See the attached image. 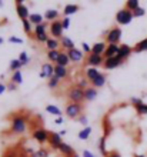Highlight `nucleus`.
I'll use <instances>...</instances> for the list:
<instances>
[{
    "label": "nucleus",
    "mask_w": 147,
    "mask_h": 157,
    "mask_svg": "<svg viewBox=\"0 0 147 157\" xmlns=\"http://www.w3.org/2000/svg\"><path fill=\"white\" fill-rule=\"evenodd\" d=\"M33 39H36L39 43H44L49 40V36H47V23H41L39 26H34L33 29Z\"/></svg>",
    "instance_id": "7ed1b4c3"
},
{
    "label": "nucleus",
    "mask_w": 147,
    "mask_h": 157,
    "mask_svg": "<svg viewBox=\"0 0 147 157\" xmlns=\"http://www.w3.org/2000/svg\"><path fill=\"white\" fill-rule=\"evenodd\" d=\"M82 112H83V104H80V103H69L64 109L66 116L70 117V119L79 117L82 114Z\"/></svg>",
    "instance_id": "423d86ee"
},
{
    "label": "nucleus",
    "mask_w": 147,
    "mask_h": 157,
    "mask_svg": "<svg viewBox=\"0 0 147 157\" xmlns=\"http://www.w3.org/2000/svg\"><path fill=\"white\" fill-rule=\"evenodd\" d=\"M72 157H80V156H79V154H74V156H72Z\"/></svg>",
    "instance_id": "bf43d9fd"
},
{
    "label": "nucleus",
    "mask_w": 147,
    "mask_h": 157,
    "mask_svg": "<svg viewBox=\"0 0 147 157\" xmlns=\"http://www.w3.org/2000/svg\"><path fill=\"white\" fill-rule=\"evenodd\" d=\"M49 30H50V34H52V37L53 39H61L64 34H63V32H64V29H63V26H61V20H56L53 21V23H50L49 26Z\"/></svg>",
    "instance_id": "6e6552de"
},
{
    "label": "nucleus",
    "mask_w": 147,
    "mask_h": 157,
    "mask_svg": "<svg viewBox=\"0 0 147 157\" xmlns=\"http://www.w3.org/2000/svg\"><path fill=\"white\" fill-rule=\"evenodd\" d=\"M82 157H96L94 156L90 150H83V154H82Z\"/></svg>",
    "instance_id": "8fccbe9b"
},
{
    "label": "nucleus",
    "mask_w": 147,
    "mask_h": 157,
    "mask_svg": "<svg viewBox=\"0 0 147 157\" xmlns=\"http://www.w3.org/2000/svg\"><path fill=\"white\" fill-rule=\"evenodd\" d=\"M59 134H60V136H61V137H63V136H64V134H66V130H61V132H60V133H59Z\"/></svg>",
    "instance_id": "5fc2aeb1"
},
{
    "label": "nucleus",
    "mask_w": 147,
    "mask_h": 157,
    "mask_svg": "<svg viewBox=\"0 0 147 157\" xmlns=\"http://www.w3.org/2000/svg\"><path fill=\"white\" fill-rule=\"evenodd\" d=\"M0 7H3V2L2 0H0Z\"/></svg>",
    "instance_id": "13d9d810"
},
{
    "label": "nucleus",
    "mask_w": 147,
    "mask_h": 157,
    "mask_svg": "<svg viewBox=\"0 0 147 157\" xmlns=\"http://www.w3.org/2000/svg\"><path fill=\"white\" fill-rule=\"evenodd\" d=\"M79 89H82V90H86L87 87H89V80L87 78H82V80H79V83L76 84Z\"/></svg>",
    "instance_id": "a19ab883"
},
{
    "label": "nucleus",
    "mask_w": 147,
    "mask_h": 157,
    "mask_svg": "<svg viewBox=\"0 0 147 157\" xmlns=\"http://www.w3.org/2000/svg\"><path fill=\"white\" fill-rule=\"evenodd\" d=\"M60 46L66 50V52H69V50H72V49H74V47H76L74 41L72 40L69 36H63V37L60 39Z\"/></svg>",
    "instance_id": "412c9836"
},
{
    "label": "nucleus",
    "mask_w": 147,
    "mask_h": 157,
    "mask_svg": "<svg viewBox=\"0 0 147 157\" xmlns=\"http://www.w3.org/2000/svg\"><path fill=\"white\" fill-rule=\"evenodd\" d=\"M86 63H87V66L89 67H96V69H97L99 66H102L103 63H104V57H103V56H97V54L90 53L86 57Z\"/></svg>",
    "instance_id": "f8f14e48"
},
{
    "label": "nucleus",
    "mask_w": 147,
    "mask_h": 157,
    "mask_svg": "<svg viewBox=\"0 0 147 157\" xmlns=\"http://www.w3.org/2000/svg\"><path fill=\"white\" fill-rule=\"evenodd\" d=\"M82 50H83V53H87V56H89V54L91 53V46L87 44L86 41H83L82 43Z\"/></svg>",
    "instance_id": "c03bdc74"
},
{
    "label": "nucleus",
    "mask_w": 147,
    "mask_h": 157,
    "mask_svg": "<svg viewBox=\"0 0 147 157\" xmlns=\"http://www.w3.org/2000/svg\"><path fill=\"white\" fill-rule=\"evenodd\" d=\"M61 26H63L64 30L70 29V17H63V19H61Z\"/></svg>",
    "instance_id": "a18cd8bd"
},
{
    "label": "nucleus",
    "mask_w": 147,
    "mask_h": 157,
    "mask_svg": "<svg viewBox=\"0 0 147 157\" xmlns=\"http://www.w3.org/2000/svg\"><path fill=\"white\" fill-rule=\"evenodd\" d=\"M144 14H146V9H143L141 6H140L137 10H134V12H133V16H134V17H143Z\"/></svg>",
    "instance_id": "79ce46f5"
},
{
    "label": "nucleus",
    "mask_w": 147,
    "mask_h": 157,
    "mask_svg": "<svg viewBox=\"0 0 147 157\" xmlns=\"http://www.w3.org/2000/svg\"><path fill=\"white\" fill-rule=\"evenodd\" d=\"M97 94H99L97 89H94L93 86L87 87L86 90H84V100H87V101H93V100L97 99Z\"/></svg>",
    "instance_id": "4be33fe9"
},
{
    "label": "nucleus",
    "mask_w": 147,
    "mask_h": 157,
    "mask_svg": "<svg viewBox=\"0 0 147 157\" xmlns=\"http://www.w3.org/2000/svg\"><path fill=\"white\" fill-rule=\"evenodd\" d=\"M139 7H140V2H139V0H127L126 6H124V9L130 10V12H134V10H137Z\"/></svg>",
    "instance_id": "f704fd0d"
},
{
    "label": "nucleus",
    "mask_w": 147,
    "mask_h": 157,
    "mask_svg": "<svg viewBox=\"0 0 147 157\" xmlns=\"http://www.w3.org/2000/svg\"><path fill=\"white\" fill-rule=\"evenodd\" d=\"M10 82H12L13 84H16V86H20L21 83H23V75H21V71L17 70V71H14V73H12Z\"/></svg>",
    "instance_id": "c756f323"
},
{
    "label": "nucleus",
    "mask_w": 147,
    "mask_h": 157,
    "mask_svg": "<svg viewBox=\"0 0 147 157\" xmlns=\"http://www.w3.org/2000/svg\"><path fill=\"white\" fill-rule=\"evenodd\" d=\"M106 157H122V154L118 153V151H116V150H113V151H110Z\"/></svg>",
    "instance_id": "3c124183"
},
{
    "label": "nucleus",
    "mask_w": 147,
    "mask_h": 157,
    "mask_svg": "<svg viewBox=\"0 0 147 157\" xmlns=\"http://www.w3.org/2000/svg\"><path fill=\"white\" fill-rule=\"evenodd\" d=\"M32 157H53L52 151L47 149H39L36 151H32Z\"/></svg>",
    "instance_id": "2f4dec72"
},
{
    "label": "nucleus",
    "mask_w": 147,
    "mask_h": 157,
    "mask_svg": "<svg viewBox=\"0 0 147 157\" xmlns=\"http://www.w3.org/2000/svg\"><path fill=\"white\" fill-rule=\"evenodd\" d=\"M46 112L49 113V114H53L56 117H61V109L59 106H54V104H47L46 106Z\"/></svg>",
    "instance_id": "c85d7f7f"
},
{
    "label": "nucleus",
    "mask_w": 147,
    "mask_h": 157,
    "mask_svg": "<svg viewBox=\"0 0 147 157\" xmlns=\"http://www.w3.org/2000/svg\"><path fill=\"white\" fill-rule=\"evenodd\" d=\"M57 66H63V67H67L70 64V59L67 56V52H60V56L57 59Z\"/></svg>",
    "instance_id": "a878e982"
},
{
    "label": "nucleus",
    "mask_w": 147,
    "mask_h": 157,
    "mask_svg": "<svg viewBox=\"0 0 147 157\" xmlns=\"http://www.w3.org/2000/svg\"><path fill=\"white\" fill-rule=\"evenodd\" d=\"M16 89H17V86H16V84H13V83L7 86V90H9V91H14Z\"/></svg>",
    "instance_id": "864d4df0"
},
{
    "label": "nucleus",
    "mask_w": 147,
    "mask_h": 157,
    "mask_svg": "<svg viewBox=\"0 0 147 157\" xmlns=\"http://www.w3.org/2000/svg\"><path fill=\"white\" fill-rule=\"evenodd\" d=\"M63 121H64V119H63V117H56V119H54V124H59V126H60V124H63Z\"/></svg>",
    "instance_id": "603ef678"
},
{
    "label": "nucleus",
    "mask_w": 147,
    "mask_h": 157,
    "mask_svg": "<svg viewBox=\"0 0 147 157\" xmlns=\"http://www.w3.org/2000/svg\"><path fill=\"white\" fill-rule=\"evenodd\" d=\"M59 46H60V40H57V39L49 37V40L46 41V49H47V52H50V50H60Z\"/></svg>",
    "instance_id": "bb28decb"
},
{
    "label": "nucleus",
    "mask_w": 147,
    "mask_h": 157,
    "mask_svg": "<svg viewBox=\"0 0 147 157\" xmlns=\"http://www.w3.org/2000/svg\"><path fill=\"white\" fill-rule=\"evenodd\" d=\"M136 112L139 113L140 116H146L147 114V104L146 103H140L139 106H136Z\"/></svg>",
    "instance_id": "ea45409f"
},
{
    "label": "nucleus",
    "mask_w": 147,
    "mask_h": 157,
    "mask_svg": "<svg viewBox=\"0 0 147 157\" xmlns=\"http://www.w3.org/2000/svg\"><path fill=\"white\" fill-rule=\"evenodd\" d=\"M67 75H69L67 67H63V66H57V64H54V77H57L59 80H63V78L67 77Z\"/></svg>",
    "instance_id": "aec40b11"
},
{
    "label": "nucleus",
    "mask_w": 147,
    "mask_h": 157,
    "mask_svg": "<svg viewBox=\"0 0 147 157\" xmlns=\"http://www.w3.org/2000/svg\"><path fill=\"white\" fill-rule=\"evenodd\" d=\"M19 62L21 63V66H27L30 63V57L29 54L26 53V52H21L20 54H19Z\"/></svg>",
    "instance_id": "58836bf2"
},
{
    "label": "nucleus",
    "mask_w": 147,
    "mask_h": 157,
    "mask_svg": "<svg viewBox=\"0 0 147 157\" xmlns=\"http://www.w3.org/2000/svg\"><path fill=\"white\" fill-rule=\"evenodd\" d=\"M134 157H144V156H143V154H136Z\"/></svg>",
    "instance_id": "4d7b16f0"
},
{
    "label": "nucleus",
    "mask_w": 147,
    "mask_h": 157,
    "mask_svg": "<svg viewBox=\"0 0 147 157\" xmlns=\"http://www.w3.org/2000/svg\"><path fill=\"white\" fill-rule=\"evenodd\" d=\"M130 103L136 107V106H139V104L143 103V101H141V99H139V97H131V99H130Z\"/></svg>",
    "instance_id": "de8ad7c7"
},
{
    "label": "nucleus",
    "mask_w": 147,
    "mask_h": 157,
    "mask_svg": "<svg viewBox=\"0 0 147 157\" xmlns=\"http://www.w3.org/2000/svg\"><path fill=\"white\" fill-rule=\"evenodd\" d=\"M133 53V47L129 44H120V49H118V54L117 57H120L122 60H126L130 54Z\"/></svg>",
    "instance_id": "f3484780"
},
{
    "label": "nucleus",
    "mask_w": 147,
    "mask_h": 157,
    "mask_svg": "<svg viewBox=\"0 0 147 157\" xmlns=\"http://www.w3.org/2000/svg\"><path fill=\"white\" fill-rule=\"evenodd\" d=\"M91 133H93V128L90 127V126H87V127L82 128V130L79 132L77 137L80 139V140H89L90 136H91Z\"/></svg>",
    "instance_id": "cd10ccee"
},
{
    "label": "nucleus",
    "mask_w": 147,
    "mask_h": 157,
    "mask_svg": "<svg viewBox=\"0 0 147 157\" xmlns=\"http://www.w3.org/2000/svg\"><path fill=\"white\" fill-rule=\"evenodd\" d=\"M100 73H102V71L99 70V69H96V67H87L86 70H84V75H86V78L89 80L90 83L93 82L94 78L97 77V76L100 75Z\"/></svg>",
    "instance_id": "5701e85b"
},
{
    "label": "nucleus",
    "mask_w": 147,
    "mask_h": 157,
    "mask_svg": "<svg viewBox=\"0 0 147 157\" xmlns=\"http://www.w3.org/2000/svg\"><path fill=\"white\" fill-rule=\"evenodd\" d=\"M60 52L61 50H50V52H47L46 54H47V59H49V63H57Z\"/></svg>",
    "instance_id": "473e14b6"
},
{
    "label": "nucleus",
    "mask_w": 147,
    "mask_h": 157,
    "mask_svg": "<svg viewBox=\"0 0 147 157\" xmlns=\"http://www.w3.org/2000/svg\"><path fill=\"white\" fill-rule=\"evenodd\" d=\"M43 17H44V20L53 23V21L59 20V10H56V9H47L44 12V14H43Z\"/></svg>",
    "instance_id": "6ab92c4d"
},
{
    "label": "nucleus",
    "mask_w": 147,
    "mask_h": 157,
    "mask_svg": "<svg viewBox=\"0 0 147 157\" xmlns=\"http://www.w3.org/2000/svg\"><path fill=\"white\" fill-rule=\"evenodd\" d=\"M16 12H17V16L20 17L21 20H27L30 17V12H29V7L23 4V2L17 0L16 2Z\"/></svg>",
    "instance_id": "9b49d317"
},
{
    "label": "nucleus",
    "mask_w": 147,
    "mask_h": 157,
    "mask_svg": "<svg viewBox=\"0 0 147 157\" xmlns=\"http://www.w3.org/2000/svg\"><path fill=\"white\" fill-rule=\"evenodd\" d=\"M33 139L37 141V143H40V144H44V143H49V136H50V132L44 130V128H34L32 133Z\"/></svg>",
    "instance_id": "0eeeda50"
},
{
    "label": "nucleus",
    "mask_w": 147,
    "mask_h": 157,
    "mask_svg": "<svg viewBox=\"0 0 147 157\" xmlns=\"http://www.w3.org/2000/svg\"><path fill=\"white\" fill-rule=\"evenodd\" d=\"M3 43H4V39H3V37H0V46L3 44Z\"/></svg>",
    "instance_id": "6e6d98bb"
},
{
    "label": "nucleus",
    "mask_w": 147,
    "mask_h": 157,
    "mask_svg": "<svg viewBox=\"0 0 147 157\" xmlns=\"http://www.w3.org/2000/svg\"><path fill=\"white\" fill-rule=\"evenodd\" d=\"M29 21L33 25V27H34V26H39V25H41V23H44V17H43V14H40V13H30Z\"/></svg>",
    "instance_id": "b1692460"
},
{
    "label": "nucleus",
    "mask_w": 147,
    "mask_h": 157,
    "mask_svg": "<svg viewBox=\"0 0 147 157\" xmlns=\"http://www.w3.org/2000/svg\"><path fill=\"white\" fill-rule=\"evenodd\" d=\"M122 29L120 27H113L107 32L106 34V43L107 44H118L122 40Z\"/></svg>",
    "instance_id": "39448f33"
},
{
    "label": "nucleus",
    "mask_w": 147,
    "mask_h": 157,
    "mask_svg": "<svg viewBox=\"0 0 147 157\" xmlns=\"http://www.w3.org/2000/svg\"><path fill=\"white\" fill-rule=\"evenodd\" d=\"M79 10H80V6L70 3V4H67V6H64V10H63V13H64V17H70L72 14H76Z\"/></svg>",
    "instance_id": "393cba45"
},
{
    "label": "nucleus",
    "mask_w": 147,
    "mask_h": 157,
    "mask_svg": "<svg viewBox=\"0 0 147 157\" xmlns=\"http://www.w3.org/2000/svg\"><path fill=\"white\" fill-rule=\"evenodd\" d=\"M79 123L82 124V126H84V127H87V124H89V119H87V116H84V114H82V116L79 117Z\"/></svg>",
    "instance_id": "49530a36"
},
{
    "label": "nucleus",
    "mask_w": 147,
    "mask_h": 157,
    "mask_svg": "<svg viewBox=\"0 0 147 157\" xmlns=\"http://www.w3.org/2000/svg\"><path fill=\"white\" fill-rule=\"evenodd\" d=\"M99 151H100V154H103L104 157L109 154V151H107V147H106V136L100 137V140H99Z\"/></svg>",
    "instance_id": "72a5a7b5"
},
{
    "label": "nucleus",
    "mask_w": 147,
    "mask_h": 157,
    "mask_svg": "<svg viewBox=\"0 0 147 157\" xmlns=\"http://www.w3.org/2000/svg\"><path fill=\"white\" fill-rule=\"evenodd\" d=\"M118 49H120V44H107L106 50H104V54H103V57L104 59L116 57V56L118 54Z\"/></svg>",
    "instance_id": "2eb2a0df"
},
{
    "label": "nucleus",
    "mask_w": 147,
    "mask_h": 157,
    "mask_svg": "<svg viewBox=\"0 0 147 157\" xmlns=\"http://www.w3.org/2000/svg\"><path fill=\"white\" fill-rule=\"evenodd\" d=\"M59 84H60V80H59L57 77H54V76L52 78H49V80H47V87H49V89H52V90L57 89Z\"/></svg>",
    "instance_id": "4c0bfd02"
},
{
    "label": "nucleus",
    "mask_w": 147,
    "mask_h": 157,
    "mask_svg": "<svg viewBox=\"0 0 147 157\" xmlns=\"http://www.w3.org/2000/svg\"><path fill=\"white\" fill-rule=\"evenodd\" d=\"M7 91V86H6V83H0V96L4 94Z\"/></svg>",
    "instance_id": "09e8293b"
},
{
    "label": "nucleus",
    "mask_w": 147,
    "mask_h": 157,
    "mask_svg": "<svg viewBox=\"0 0 147 157\" xmlns=\"http://www.w3.org/2000/svg\"><path fill=\"white\" fill-rule=\"evenodd\" d=\"M67 99L70 100V103H80L84 101V90L79 89L77 86L70 87L67 90Z\"/></svg>",
    "instance_id": "20e7f679"
},
{
    "label": "nucleus",
    "mask_w": 147,
    "mask_h": 157,
    "mask_svg": "<svg viewBox=\"0 0 147 157\" xmlns=\"http://www.w3.org/2000/svg\"><path fill=\"white\" fill-rule=\"evenodd\" d=\"M21 25H23V30H25V33L26 34H29V36H32L33 34V25L29 21V19L27 20H21Z\"/></svg>",
    "instance_id": "e433bc0d"
},
{
    "label": "nucleus",
    "mask_w": 147,
    "mask_h": 157,
    "mask_svg": "<svg viewBox=\"0 0 147 157\" xmlns=\"http://www.w3.org/2000/svg\"><path fill=\"white\" fill-rule=\"evenodd\" d=\"M59 153L61 154V156H64V157H72L76 154V151H74V149L72 147L70 144H67V143H61L60 147H59Z\"/></svg>",
    "instance_id": "dca6fc26"
},
{
    "label": "nucleus",
    "mask_w": 147,
    "mask_h": 157,
    "mask_svg": "<svg viewBox=\"0 0 147 157\" xmlns=\"http://www.w3.org/2000/svg\"><path fill=\"white\" fill-rule=\"evenodd\" d=\"M40 76L41 78H46V80H49L54 76V66L52 63H43L40 67Z\"/></svg>",
    "instance_id": "9d476101"
},
{
    "label": "nucleus",
    "mask_w": 147,
    "mask_h": 157,
    "mask_svg": "<svg viewBox=\"0 0 147 157\" xmlns=\"http://www.w3.org/2000/svg\"><path fill=\"white\" fill-rule=\"evenodd\" d=\"M123 63H124V60H122L120 57H110V59H104V63H103V66H104V69H107V70H113V69H117L118 66H122Z\"/></svg>",
    "instance_id": "ddd939ff"
},
{
    "label": "nucleus",
    "mask_w": 147,
    "mask_h": 157,
    "mask_svg": "<svg viewBox=\"0 0 147 157\" xmlns=\"http://www.w3.org/2000/svg\"><path fill=\"white\" fill-rule=\"evenodd\" d=\"M133 52L136 53H141V52H147V37L143 39V40H140L137 44L133 47Z\"/></svg>",
    "instance_id": "7c9ffc66"
},
{
    "label": "nucleus",
    "mask_w": 147,
    "mask_h": 157,
    "mask_svg": "<svg viewBox=\"0 0 147 157\" xmlns=\"http://www.w3.org/2000/svg\"><path fill=\"white\" fill-rule=\"evenodd\" d=\"M27 120L25 116H20V114H14L12 117V124H10V130L14 134H25L27 132Z\"/></svg>",
    "instance_id": "f257e3e1"
},
{
    "label": "nucleus",
    "mask_w": 147,
    "mask_h": 157,
    "mask_svg": "<svg viewBox=\"0 0 147 157\" xmlns=\"http://www.w3.org/2000/svg\"><path fill=\"white\" fill-rule=\"evenodd\" d=\"M9 43H13V44H23V39L16 37V36H12V37L7 39Z\"/></svg>",
    "instance_id": "37998d69"
},
{
    "label": "nucleus",
    "mask_w": 147,
    "mask_h": 157,
    "mask_svg": "<svg viewBox=\"0 0 147 157\" xmlns=\"http://www.w3.org/2000/svg\"><path fill=\"white\" fill-rule=\"evenodd\" d=\"M63 143V140H61V136L59 134V133H54L52 132L49 136V144L50 147L53 150H59V147H60V144Z\"/></svg>",
    "instance_id": "4468645a"
},
{
    "label": "nucleus",
    "mask_w": 147,
    "mask_h": 157,
    "mask_svg": "<svg viewBox=\"0 0 147 157\" xmlns=\"http://www.w3.org/2000/svg\"><path fill=\"white\" fill-rule=\"evenodd\" d=\"M21 63L19 62V59H13V60H10V64H9V69H10V71H17V70H20L21 69Z\"/></svg>",
    "instance_id": "c9c22d12"
},
{
    "label": "nucleus",
    "mask_w": 147,
    "mask_h": 157,
    "mask_svg": "<svg viewBox=\"0 0 147 157\" xmlns=\"http://www.w3.org/2000/svg\"><path fill=\"white\" fill-rule=\"evenodd\" d=\"M133 19H134L133 12L127 10V9H122V10H118V12L116 13V23L120 26L130 25L131 21H133Z\"/></svg>",
    "instance_id": "f03ea898"
},
{
    "label": "nucleus",
    "mask_w": 147,
    "mask_h": 157,
    "mask_svg": "<svg viewBox=\"0 0 147 157\" xmlns=\"http://www.w3.org/2000/svg\"><path fill=\"white\" fill-rule=\"evenodd\" d=\"M106 47H107L106 41H99V43H94V44L91 46V53L97 54V56H103V54H104Z\"/></svg>",
    "instance_id": "a211bd4d"
},
{
    "label": "nucleus",
    "mask_w": 147,
    "mask_h": 157,
    "mask_svg": "<svg viewBox=\"0 0 147 157\" xmlns=\"http://www.w3.org/2000/svg\"><path fill=\"white\" fill-rule=\"evenodd\" d=\"M67 56H69V59H70V63H74V64H79V63H82L83 60H84L83 50L77 49V47L69 50V52H67Z\"/></svg>",
    "instance_id": "1a4fd4ad"
}]
</instances>
